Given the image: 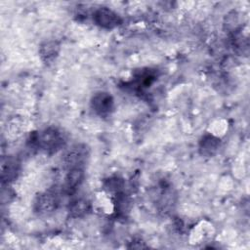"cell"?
Segmentation results:
<instances>
[{"mask_svg":"<svg viewBox=\"0 0 250 250\" xmlns=\"http://www.w3.org/2000/svg\"><path fill=\"white\" fill-rule=\"evenodd\" d=\"M59 50H60V46L58 45L57 42H54V41L45 42L40 46V56L46 62H49L58 56Z\"/></svg>","mask_w":250,"mask_h":250,"instance_id":"9c48e42d","label":"cell"},{"mask_svg":"<svg viewBox=\"0 0 250 250\" xmlns=\"http://www.w3.org/2000/svg\"><path fill=\"white\" fill-rule=\"evenodd\" d=\"M91 106L97 114L106 116L112 111L114 101L109 93L98 92L91 99Z\"/></svg>","mask_w":250,"mask_h":250,"instance_id":"3957f363","label":"cell"},{"mask_svg":"<svg viewBox=\"0 0 250 250\" xmlns=\"http://www.w3.org/2000/svg\"><path fill=\"white\" fill-rule=\"evenodd\" d=\"M1 174H2V180L9 181L12 180L18 171L17 169V163L14 159L12 158H7V159H2V164H1Z\"/></svg>","mask_w":250,"mask_h":250,"instance_id":"30bf717a","label":"cell"},{"mask_svg":"<svg viewBox=\"0 0 250 250\" xmlns=\"http://www.w3.org/2000/svg\"><path fill=\"white\" fill-rule=\"evenodd\" d=\"M34 143L40 149L46 152H54L63 146L64 137L59 129L49 127L36 135Z\"/></svg>","mask_w":250,"mask_h":250,"instance_id":"6da1fadb","label":"cell"},{"mask_svg":"<svg viewBox=\"0 0 250 250\" xmlns=\"http://www.w3.org/2000/svg\"><path fill=\"white\" fill-rule=\"evenodd\" d=\"M57 204V195L54 192H45L37 197L35 202V210L40 214H48L56 209Z\"/></svg>","mask_w":250,"mask_h":250,"instance_id":"5b68a950","label":"cell"},{"mask_svg":"<svg viewBox=\"0 0 250 250\" xmlns=\"http://www.w3.org/2000/svg\"><path fill=\"white\" fill-rule=\"evenodd\" d=\"M84 170L82 167L70 168L65 177V188L68 192L75 190L83 182Z\"/></svg>","mask_w":250,"mask_h":250,"instance_id":"8992f818","label":"cell"},{"mask_svg":"<svg viewBox=\"0 0 250 250\" xmlns=\"http://www.w3.org/2000/svg\"><path fill=\"white\" fill-rule=\"evenodd\" d=\"M87 155L88 152L86 146L82 145H76L65 153L64 162L69 169L74 167H82Z\"/></svg>","mask_w":250,"mask_h":250,"instance_id":"277c9868","label":"cell"},{"mask_svg":"<svg viewBox=\"0 0 250 250\" xmlns=\"http://www.w3.org/2000/svg\"><path fill=\"white\" fill-rule=\"evenodd\" d=\"M220 146V139L214 135H205L199 143V151L204 156H212Z\"/></svg>","mask_w":250,"mask_h":250,"instance_id":"52a82bcc","label":"cell"},{"mask_svg":"<svg viewBox=\"0 0 250 250\" xmlns=\"http://www.w3.org/2000/svg\"><path fill=\"white\" fill-rule=\"evenodd\" d=\"M91 205L87 199L78 198L71 202L69 205V213L72 217L79 218L86 215L90 211Z\"/></svg>","mask_w":250,"mask_h":250,"instance_id":"ba28073f","label":"cell"},{"mask_svg":"<svg viewBox=\"0 0 250 250\" xmlns=\"http://www.w3.org/2000/svg\"><path fill=\"white\" fill-rule=\"evenodd\" d=\"M93 20L96 24L105 29H112L122 22L119 15L108 8L98 9L93 15Z\"/></svg>","mask_w":250,"mask_h":250,"instance_id":"7a4b0ae2","label":"cell"}]
</instances>
